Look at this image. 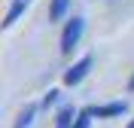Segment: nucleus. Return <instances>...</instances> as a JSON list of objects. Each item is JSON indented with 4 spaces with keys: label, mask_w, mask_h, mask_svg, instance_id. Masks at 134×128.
I'll return each mask as SVG.
<instances>
[{
    "label": "nucleus",
    "mask_w": 134,
    "mask_h": 128,
    "mask_svg": "<svg viewBox=\"0 0 134 128\" xmlns=\"http://www.w3.org/2000/svg\"><path fill=\"white\" fill-rule=\"evenodd\" d=\"M73 107H61L58 110V128H73Z\"/></svg>",
    "instance_id": "nucleus-5"
},
{
    "label": "nucleus",
    "mask_w": 134,
    "mask_h": 128,
    "mask_svg": "<svg viewBox=\"0 0 134 128\" xmlns=\"http://www.w3.org/2000/svg\"><path fill=\"white\" fill-rule=\"evenodd\" d=\"M88 67H92V58H82V61H76L73 67H70V70L64 73V82H67V85H76L79 79L85 76V73H88Z\"/></svg>",
    "instance_id": "nucleus-2"
},
{
    "label": "nucleus",
    "mask_w": 134,
    "mask_h": 128,
    "mask_svg": "<svg viewBox=\"0 0 134 128\" xmlns=\"http://www.w3.org/2000/svg\"><path fill=\"white\" fill-rule=\"evenodd\" d=\"M67 9V0H52V18H61Z\"/></svg>",
    "instance_id": "nucleus-7"
},
{
    "label": "nucleus",
    "mask_w": 134,
    "mask_h": 128,
    "mask_svg": "<svg viewBox=\"0 0 134 128\" xmlns=\"http://www.w3.org/2000/svg\"><path fill=\"white\" fill-rule=\"evenodd\" d=\"M131 88H134V79H131Z\"/></svg>",
    "instance_id": "nucleus-10"
},
{
    "label": "nucleus",
    "mask_w": 134,
    "mask_h": 128,
    "mask_svg": "<svg viewBox=\"0 0 134 128\" xmlns=\"http://www.w3.org/2000/svg\"><path fill=\"white\" fill-rule=\"evenodd\" d=\"M27 3H31V0H12V6H9V12H6V21H3V25H12V21H15L18 15H21V12H25L27 9Z\"/></svg>",
    "instance_id": "nucleus-4"
},
{
    "label": "nucleus",
    "mask_w": 134,
    "mask_h": 128,
    "mask_svg": "<svg viewBox=\"0 0 134 128\" xmlns=\"http://www.w3.org/2000/svg\"><path fill=\"white\" fill-rule=\"evenodd\" d=\"M128 128H134V122H131V125H128Z\"/></svg>",
    "instance_id": "nucleus-11"
},
{
    "label": "nucleus",
    "mask_w": 134,
    "mask_h": 128,
    "mask_svg": "<svg viewBox=\"0 0 134 128\" xmlns=\"http://www.w3.org/2000/svg\"><path fill=\"white\" fill-rule=\"evenodd\" d=\"M34 113H37V107H34V104H31V107H27V110L21 113V116H18L15 128H27V125H31V119H34Z\"/></svg>",
    "instance_id": "nucleus-6"
},
{
    "label": "nucleus",
    "mask_w": 134,
    "mask_h": 128,
    "mask_svg": "<svg viewBox=\"0 0 134 128\" xmlns=\"http://www.w3.org/2000/svg\"><path fill=\"white\" fill-rule=\"evenodd\" d=\"M122 110H125V104H107V107H88V113H92V116H98V119H104V116H119Z\"/></svg>",
    "instance_id": "nucleus-3"
},
{
    "label": "nucleus",
    "mask_w": 134,
    "mask_h": 128,
    "mask_svg": "<svg viewBox=\"0 0 134 128\" xmlns=\"http://www.w3.org/2000/svg\"><path fill=\"white\" fill-rule=\"evenodd\" d=\"M55 101H58V92H49V94H46V101H43V104L49 107V104H55Z\"/></svg>",
    "instance_id": "nucleus-9"
},
{
    "label": "nucleus",
    "mask_w": 134,
    "mask_h": 128,
    "mask_svg": "<svg viewBox=\"0 0 134 128\" xmlns=\"http://www.w3.org/2000/svg\"><path fill=\"white\" fill-rule=\"evenodd\" d=\"M88 119H92V113H88V110H82V113H79V119H76V125H73V128H88Z\"/></svg>",
    "instance_id": "nucleus-8"
},
{
    "label": "nucleus",
    "mask_w": 134,
    "mask_h": 128,
    "mask_svg": "<svg viewBox=\"0 0 134 128\" xmlns=\"http://www.w3.org/2000/svg\"><path fill=\"white\" fill-rule=\"evenodd\" d=\"M79 37H82V18H73V21H67L64 34H61V52H73V46L79 43Z\"/></svg>",
    "instance_id": "nucleus-1"
}]
</instances>
